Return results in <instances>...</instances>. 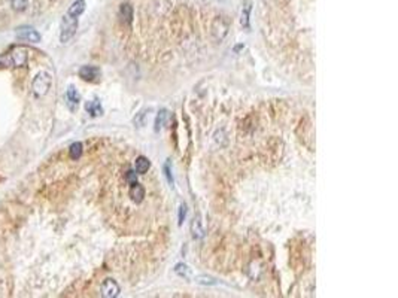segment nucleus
Here are the masks:
<instances>
[{"mask_svg":"<svg viewBox=\"0 0 398 298\" xmlns=\"http://www.w3.org/2000/svg\"><path fill=\"white\" fill-rule=\"evenodd\" d=\"M66 100H67V106H69L72 110H75V109L78 107L79 100H81V96H79V93L76 91V88H75V86H72V85H70V86L67 88Z\"/></svg>","mask_w":398,"mask_h":298,"instance_id":"obj_10","label":"nucleus"},{"mask_svg":"<svg viewBox=\"0 0 398 298\" xmlns=\"http://www.w3.org/2000/svg\"><path fill=\"white\" fill-rule=\"evenodd\" d=\"M11 6H12L14 11L22 12L28 6V0H11Z\"/></svg>","mask_w":398,"mask_h":298,"instance_id":"obj_19","label":"nucleus"},{"mask_svg":"<svg viewBox=\"0 0 398 298\" xmlns=\"http://www.w3.org/2000/svg\"><path fill=\"white\" fill-rule=\"evenodd\" d=\"M17 38L20 41L32 42V43L41 42V35L36 32L33 27H20V28H17Z\"/></svg>","mask_w":398,"mask_h":298,"instance_id":"obj_4","label":"nucleus"},{"mask_svg":"<svg viewBox=\"0 0 398 298\" xmlns=\"http://www.w3.org/2000/svg\"><path fill=\"white\" fill-rule=\"evenodd\" d=\"M195 282L202 283V285H216V280L213 277H210V276H197Z\"/></svg>","mask_w":398,"mask_h":298,"instance_id":"obj_20","label":"nucleus"},{"mask_svg":"<svg viewBox=\"0 0 398 298\" xmlns=\"http://www.w3.org/2000/svg\"><path fill=\"white\" fill-rule=\"evenodd\" d=\"M84 11H85V0H75V2L72 3V6L67 9V15L78 18V17L82 15Z\"/></svg>","mask_w":398,"mask_h":298,"instance_id":"obj_12","label":"nucleus"},{"mask_svg":"<svg viewBox=\"0 0 398 298\" xmlns=\"http://www.w3.org/2000/svg\"><path fill=\"white\" fill-rule=\"evenodd\" d=\"M128 194H130V198L134 203H142V201H144V198H145V188L142 187L140 184L134 182V184H131V188H130Z\"/></svg>","mask_w":398,"mask_h":298,"instance_id":"obj_9","label":"nucleus"},{"mask_svg":"<svg viewBox=\"0 0 398 298\" xmlns=\"http://www.w3.org/2000/svg\"><path fill=\"white\" fill-rule=\"evenodd\" d=\"M120 17L123 18V21L126 24H131L133 21V6L130 3H123L121 8H120Z\"/></svg>","mask_w":398,"mask_h":298,"instance_id":"obj_15","label":"nucleus"},{"mask_svg":"<svg viewBox=\"0 0 398 298\" xmlns=\"http://www.w3.org/2000/svg\"><path fill=\"white\" fill-rule=\"evenodd\" d=\"M191 233L194 238H203L205 237V227L200 215H195L192 222H191Z\"/></svg>","mask_w":398,"mask_h":298,"instance_id":"obj_7","label":"nucleus"},{"mask_svg":"<svg viewBox=\"0 0 398 298\" xmlns=\"http://www.w3.org/2000/svg\"><path fill=\"white\" fill-rule=\"evenodd\" d=\"M149 166L151 164H149V160L147 157H137L136 161H134V170L139 174H145L148 171Z\"/></svg>","mask_w":398,"mask_h":298,"instance_id":"obj_14","label":"nucleus"},{"mask_svg":"<svg viewBox=\"0 0 398 298\" xmlns=\"http://www.w3.org/2000/svg\"><path fill=\"white\" fill-rule=\"evenodd\" d=\"M78 28V18L70 17V15H64L62 18V25H60V42L62 43H67L76 33Z\"/></svg>","mask_w":398,"mask_h":298,"instance_id":"obj_1","label":"nucleus"},{"mask_svg":"<svg viewBox=\"0 0 398 298\" xmlns=\"http://www.w3.org/2000/svg\"><path fill=\"white\" fill-rule=\"evenodd\" d=\"M168 118V112L166 109H161L158 113H157V118H155V131H160L163 128V126L166 124Z\"/></svg>","mask_w":398,"mask_h":298,"instance_id":"obj_16","label":"nucleus"},{"mask_svg":"<svg viewBox=\"0 0 398 298\" xmlns=\"http://www.w3.org/2000/svg\"><path fill=\"white\" fill-rule=\"evenodd\" d=\"M126 179H127V182L131 185V184H134L136 182V173L134 171H127V176H126Z\"/></svg>","mask_w":398,"mask_h":298,"instance_id":"obj_23","label":"nucleus"},{"mask_svg":"<svg viewBox=\"0 0 398 298\" xmlns=\"http://www.w3.org/2000/svg\"><path fill=\"white\" fill-rule=\"evenodd\" d=\"M79 78L84 79V81H87V82H96L99 81L100 78V69L99 67H94V66H82L78 72Z\"/></svg>","mask_w":398,"mask_h":298,"instance_id":"obj_6","label":"nucleus"},{"mask_svg":"<svg viewBox=\"0 0 398 298\" xmlns=\"http://www.w3.org/2000/svg\"><path fill=\"white\" fill-rule=\"evenodd\" d=\"M69 152H70V158H72V160H79L81 155H82V143H81V142L72 143Z\"/></svg>","mask_w":398,"mask_h":298,"instance_id":"obj_17","label":"nucleus"},{"mask_svg":"<svg viewBox=\"0 0 398 298\" xmlns=\"http://www.w3.org/2000/svg\"><path fill=\"white\" fill-rule=\"evenodd\" d=\"M251 11H252V2L251 0H246L242 6V12H240V24L245 28H249V17H251Z\"/></svg>","mask_w":398,"mask_h":298,"instance_id":"obj_11","label":"nucleus"},{"mask_svg":"<svg viewBox=\"0 0 398 298\" xmlns=\"http://www.w3.org/2000/svg\"><path fill=\"white\" fill-rule=\"evenodd\" d=\"M164 173H166V177H167L168 184H170V185H173V184H175V181H173V174H172V171H170V166H168V163H166V166H164Z\"/></svg>","mask_w":398,"mask_h":298,"instance_id":"obj_21","label":"nucleus"},{"mask_svg":"<svg viewBox=\"0 0 398 298\" xmlns=\"http://www.w3.org/2000/svg\"><path fill=\"white\" fill-rule=\"evenodd\" d=\"M229 30H230V22L224 17H216L212 22V27H210V33H212L213 41L216 43H221L225 39V36L229 35Z\"/></svg>","mask_w":398,"mask_h":298,"instance_id":"obj_2","label":"nucleus"},{"mask_svg":"<svg viewBox=\"0 0 398 298\" xmlns=\"http://www.w3.org/2000/svg\"><path fill=\"white\" fill-rule=\"evenodd\" d=\"M49 86H51V75L48 72H39L32 82V89L35 96L38 97L45 96L48 93Z\"/></svg>","mask_w":398,"mask_h":298,"instance_id":"obj_3","label":"nucleus"},{"mask_svg":"<svg viewBox=\"0 0 398 298\" xmlns=\"http://www.w3.org/2000/svg\"><path fill=\"white\" fill-rule=\"evenodd\" d=\"M85 110H87L91 116H100L103 113V107L99 100H91L85 103Z\"/></svg>","mask_w":398,"mask_h":298,"instance_id":"obj_13","label":"nucleus"},{"mask_svg":"<svg viewBox=\"0 0 398 298\" xmlns=\"http://www.w3.org/2000/svg\"><path fill=\"white\" fill-rule=\"evenodd\" d=\"M11 60H12V64L15 67H21L27 63V51L22 49V48H17L12 54H11Z\"/></svg>","mask_w":398,"mask_h":298,"instance_id":"obj_8","label":"nucleus"},{"mask_svg":"<svg viewBox=\"0 0 398 298\" xmlns=\"http://www.w3.org/2000/svg\"><path fill=\"white\" fill-rule=\"evenodd\" d=\"M185 216H187V206H185V204H181V207H179V225L184 222Z\"/></svg>","mask_w":398,"mask_h":298,"instance_id":"obj_22","label":"nucleus"},{"mask_svg":"<svg viewBox=\"0 0 398 298\" xmlns=\"http://www.w3.org/2000/svg\"><path fill=\"white\" fill-rule=\"evenodd\" d=\"M175 273H176L178 276H181V277H189L191 270H189V267H188L187 264L181 262V264H176V267H175Z\"/></svg>","mask_w":398,"mask_h":298,"instance_id":"obj_18","label":"nucleus"},{"mask_svg":"<svg viewBox=\"0 0 398 298\" xmlns=\"http://www.w3.org/2000/svg\"><path fill=\"white\" fill-rule=\"evenodd\" d=\"M100 291H102V297H105V298H115L120 295V286L113 279L103 280Z\"/></svg>","mask_w":398,"mask_h":298,"instance_id":"obj_5","label":"nucleus"}]
</instances>
